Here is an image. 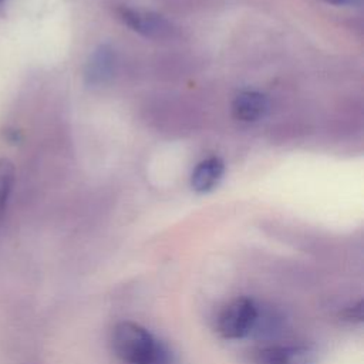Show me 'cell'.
<instances>
[{
    "label": "cell",
    "mask_w": 364,
    "mask_h": 364,
    "mask_svg": "<svg viewBox=\"0 0 364 364\" xmlns=\"http://www.w3.org/2000/svg\"><path fill=\"white\" fill-rule=\"evenodd\" d=\"M109 341L114 354L125 364H176L168 346L138 323H117Z\"/></svg>",
    "instance_id": "obj_1"
},
{
    "label": "cell",
    "mask_w": 364,
    "mask_h": 364,
    "mask_svg": "<svg viewBox=\"0 0 364 364\" xmlns=\"http://www.w3.org/2000/svg\"><path fill=\"white\" fill-rule=\"evenodd\" d=\"M259 321V307L250 297H236L220 307L215 318V330L226 340L249 336Z\"/></svg>",
    "instance_id": "obj_2"
},
{
    "label": "cell",
    "mask_w": 364,
    "mask_h": 364,
    "mask_svg": "<svg viewBox=\"0 0 364 364\" xmlns=\"http://www.w3.org/2000/svg\"><path fill=\"white\" fill-rule=\"evenodd\" d=\"M252 364H314L316 353L303 344H270L252 354Z\"/></svg>",
    "instance_id": "obj_3"
},
{
    "label": "cell",
    "mask_w": 364,
    "mask_h": 364,
    "mask_svg": "<svg viewBox=\"0 0 364 364\" xmlns=\"http://www.w3.org/2000/svg\"><path fill=\"white\" fill-rule=\"evenodd\" d=\"M117 14H118V18L125 26H128L131 30L145 37L164 38L171 36L173 31V27L168 20L151 11H142V10H135L129 7H119L117 10Z\"/></svg>",
    "instance_id": "obj_4"
},
{
    "label": "cell",
    "mask_w": 364,
    "mask_h": 364,
    "mask_svg": "<svg viewBox=\"0 0 364 364\" xmlns=\"http://www.w3.org/2000/svg\"><path fill=\"white\" fill-rule=\"evenodd\" d=\"M269 109L267 97L259 91H243L232 102V114L240 122H255Z\"/></svg>",
    "instance_id": "obj_5"
},
{
    "label": "cell",
    "mask_w": 364,
    "mask_h": 364,
    "mask_svg": "<svg viewBox=\"0 0 364 364\" xmlns=\"http://www.w3.org/2000/svg\"><path fill=\"white\" fill-rule=\"evenodd\" d=\"M225 172V164L218 156L203 159L196 165L191 175V186L199 193L210 192L218 186Z\"/></svg>",
    "instance_id": "obj_6"
},
{
    "label": "cell",
    "mask_w": 364,
    "mask_h": 364,
    "mask_svg": "<svg viewBox=\"0 0 364 364\" xmlns=\"http://www.w3.org/2000/svg\"><path fill=\"white\" fill-rule=\"evenodd\" d=\"M115 65V57L112 53V48L108 46H101L95 53L91 55L88 64L85 77L90 84H101L105 82L114 71Z\"/></svg>",
    "instance_id": "obj_7"
},
{
    "label": "cell",
    "mask_w": 364,
    "mask_h": 364,
    "mask_svg": "<svg viewBox=\"0 0 364 364\" xmlns=\"http://www.w3.org/2000/svg\"><path fill=\"white\" fill-rule=\"evenodd\" d=\"M14 183V166L6 159L0 158V219L6 210L11 189Z\"/></svg>",
    "instance_id": "obj_8"
},
{
    "label": "cell",
    "mask_w": 364,
    "mask_h": 364,
    "mask_svg": "<svg viewBox=\"0 0 364 364\" xmlns=\"http://www.w3.org/2000/svg\"><path fill=\"white\" fill-rule=\"evenodd\" d=\"M323 1L334 6H353V4H357L360 0H323Z\"/></svg>",
    "instance_id": "obj_9"
},
{
    "label": "cell",
    "mask_w": 364,
    "mask_h": 364,
    "mask_svg": "<svg viewBox=\"0 0 364 364\" xmlns=\"http://www.w3.org/2000/svg\"><path fill=\"white\" fill-rule=\"evenodd\" d=\"M1 1H3V0H0V3H1Z\"/></svg>",
    "instance_id": "obj_10"
}]
</instances>
